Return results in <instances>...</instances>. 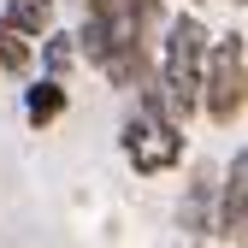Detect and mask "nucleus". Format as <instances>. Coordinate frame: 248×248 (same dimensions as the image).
<instances>
[{
	"mask_svg": "<svg viewBox=\"0 0 248 248\" xmlns=\"http://www.w3.org/2000/svg\"><path fill=\"white\" fill-rule=\"evenodd\" d=\"M207 65H213V36L195 12H177L166 24V42H160V89L171 112L189 124L201 112V95H207Z\"/></svg>",
	"mask_w": 248,
	"mask_h": 248,
	"instance_id": "1",
	"label": "nucleus"
},
{
	"mask_svg": "<svg viewBox=\"0 0 248 248\" xmlns=\"http://www.w3.org/2000/svg\"><path fill=\"white\" fill-rule=\"evenodd\" d=\"M124 160L142 177H160V171H171L183 160V118L171 112L160 77H148L136 89V112L124 118Z\"/></svg>",
	"mask_w": 248,
	"mask_h": 248,
	"instance_id": "2",
	"label": "nucleus"
},
{
	"mask_svg": "<svg viewBox=\"0 0 248 248\" xmlns=\"http://www.w3.org/2000/svg\"><path fill=\"white\" fill-rule=\"evenodd\" d=\"M201 112L207 124H231L248 112V65H242V36H213V65H207V95H201Z\"/></svg>",
	"mask_w": 248,
	"mask_h": 248,
	"instance_id": "3",
	"label": "nucleus"
},
{
	"mask_svg": "<svg viewBox=\"0 0 248 248\" xmlns=\"http://www.w3.org/2000/svg\"><path fill=\"white\" fill-rule=\"evenodd\" d=\"M219 242H248V148L231 154L219 177Z\"/></svg>",
	"mask_w": 248,
	"mask_h": 248,
	"instance_id": "4",
	"label": "nucleus"
},
{
	"mask_svg": "<svg viewBox=\"0 0 248 248\" xmlns=\"http://www.w3.org/2000/svg\"><path fill=\"white\" fill-rule=\"evenodd\" d=\"M177 225H183V236H195V242H201V236H219V171H213V166L195 171L189 195H183Z\"/></svg>",
	"mask_w": 248,
	"mask_h": 248,
	"instance_id": "5",
	"label": "nucleus"
},
{
	"mask_svg": "<svg viewBox=\"0 0 248 248\" xmlns=\"http://www.w3.org/2000/svg\"><path fill=\"white\" fill-rule=\"evenodd\" d=\"M24 118L30 124H36V130H47V124H59V118H65V77H36V83H30L24 89Z\"/></svg>",
	"mask_w": 248,
	"mask_h": 248,
	"instance_id": "6",
	"label": "nucleus"
},
{
	"mask_svg": "<svg viewBox=\"0 0 248 248\" xmlns=\"http://www.w3.org/2000/svg\"><path fill=\"white\" fill-rule=\"evenodd\" d=\"M36 36L30 30H18L6 12H0V71H30V59H36V47H30Z\"/></svg>",
	"mask_w": 248,
	"mask_h": 248,
	"instance_id": "7",
	"label": "nucleus"
},
{
	"mask_svg": "<svg viewBox=\"0 0 248 248\" xmlns=\"http://www.w3.org/2000/svg\"><path fill=\"white\" fill-rule=\"evenodd\" d=\"M77 53L89 59V65H107V53H112V30H107V18L101 12H83V30H77Z\"/></svg>",
	"mask_w": 248,
	"mask_h": 248,
	"instance_id": "8",
	"label": "nucleus"
},
{
	"mask_svg": "<svg viewBox=\"0 0 248 248\" xmlns=\"http://www.w3.org/2000/svg\"><path fill=\"white\" fill-rule=\"evenodd\" d=\"M0 12H6L18 30H30V36H47V30H53V0H6V6H0Z\"/></svg>",
	"mask_w": 248,
	"mask_h": 248,
	"instance_id": "9",
	"label": "nucleus"
},
{
	"mask_svg": "<svg viewBox=\"0 0 248 248\" xmlns=\"http://www.w3.org/2000/svg\"><path fill=\"white\" fill-rule=\"evenodd\" d=\"M71 59H83V53H77V36H59V30H47V36H42V65H47L53 77H65V71H71Z\"/></svg>",
	"mask_w": 248,
	"mask_h": 248,
	"instance_id": "10",
	"label": "nucleus"
},
{
	"mask_svg": "<svg viewBox=\"0 0 248 248\" xmlns=\"http://www.w3.org/2000/svg\"><path fill=\"white\" fill-rule=\"evenodd\" d=\"M201 6H207V0H201Z\"/></svg>",
	"mask_w": 248,
	"mask_h": 248,
	"instance_id": "11",
	"label": "nucleus"
}]
</instances>
